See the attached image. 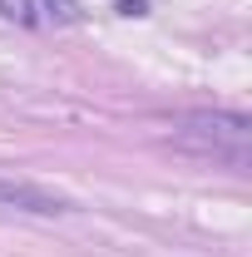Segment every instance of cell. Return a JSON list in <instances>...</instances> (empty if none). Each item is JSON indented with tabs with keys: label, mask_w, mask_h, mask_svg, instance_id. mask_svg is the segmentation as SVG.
I'll return each mask as SVG.
<instances>
[{
	"label": "cell",
	"mask_w": 252,
	"mask_h": 257,
	"mask_svg": "<svg viewBox=\"0 0 252 257\" xmlns=\"http://www.w3.org/2000/svg\"><path fill=\"white\" fill-rule=\"evenodd\" d=\"M119 10H124V15H144V10H149V0H119Z\"/></svg>",
	"instance_id": "4"
},
{
	"label": "cell",
	"mask_w": 252,
	"mask_h": 257,
	"mask_svg": "<svg viewBox=\"0 0 252 257\" xmlns=\"http://www.w3.org/2000/svg\"><path fill=\"white\" fill-rule=\"evenodd\" d=\"M173 144L198 159L247 168L252 163V119L237 109H193L173 124Z\"/></svg>",
	"instance_id": "1"
},
{
	"label": "cell",
	"mask_w": 252,
	"mask_h": 257,
	"mask_svg": "<svg viewBox=\"0 0 252 257\" xmlns=\"http://www.w3.org/2000/svg\"><path fill=\"white\" fill-rule=\"evenodd\" d=\"M0 208H15V213H35V218H55V213H69L74 203L60 198V193L40 188V183H20V178H0Z\"/></svg>",
	"instance_id": "2"
},
{
	"label": "cell",
	"mask_w": 252,
	"mask_h": 257,
	"mask_svg": "<svg viewBox=\"0 0 252 257\" xmlns=\"http://www.w3.org/2000/svg\"><path fill=\"white\" fill-rule=\"evenodd\" d=\"M0 15L15 25H55V20H74L69 0H0Z\"/></svg>",
	"instance_id": "3"
}]
</instances>
